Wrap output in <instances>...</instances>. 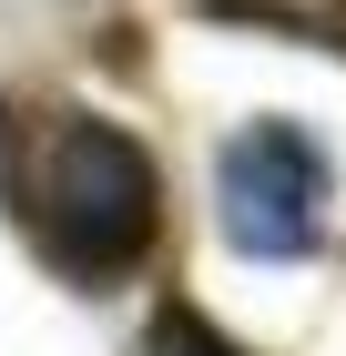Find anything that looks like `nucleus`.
Here are the masks:
<instances>
[{
	"label": "nucleus",
	"instance_id": "obj_1",
	"mask_svg": "<svg viewBox=\"0 0 346 356\" xmlns=\"http://www.w3.org/2000/svg\"><path fill=\"white\" fill-rule=\"evenodd\" d=\"M31 224H41V245L81 275V285H102V275H133L143 245H153L163 224V184H153V153H143L123 122H61L41 173H31Z\"/></svg>",
	"mask_w": 346,
	"mask_h": 356
},
{
	"label": "nucleus",
	"instance_id": "obj_2",
	"mask_svg": "<svg viewBox=\"0 0 346 356\" xmlns=\"http://www.w3.org/2000/svg\"><path fill=\"white\" fill-rule=\"evenodd\" d=\"M214 184H224V245L255 254V265H285V254H306L326 234L336 173H326L316 133H295V122H244L224 143Z\"/></svg>",
	"mask_w": 346,
	"mask_h": 356
},
{
	"label": "nucleus",
	"instance_id": "obj_3",
	"mask_svg": "<svg viewBox=\"0 0 346 356\" xmlns=\"http://www.w3.org/2000/svg\"><path fill=\"white\" fill-rule=\"evenodd\" d=\"M143 356H244V346L214 326V316H194L184 296H163V305H153V326H143Z\"/></svg>",
	"mask_w": 346,
	"mask_h": 356
}]
</instances>
